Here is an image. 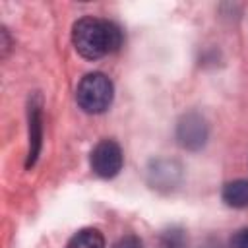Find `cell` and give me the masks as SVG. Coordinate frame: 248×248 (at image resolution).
Returning <instances> with one entry per match:
<instances>
[{"mask_svg": "<svg viewBox=\"0 0 248 248\" xmlns=\"http://www.w3.org/2000/svg\"><path fill=\"white\" fill-rule=\"evenodd\" d=\"M159 248H188V234L182 227H169L159 236Z\"/></svg>", "mask_w": 248, "mask_h": 248, "instance_id": "obj_9", "label": "cell"}, {"mask_svg": "<svg viewBox=\"0 0 248 248\" xmlns=\"http://www.w3.org/2000/svg\"><path fill=\"white\" fill-rule=\"evenodd\" d=\"M112 248H143V242H141V238L138 234H126Z\"/></svg>", "mask_w": 248, "mask_h": 248, "instance_id": "obj_11", "label": "cell"}, {"mask_svg": "<svg viewBox=\"0 0 248 248\" xmlns=\"http://www.w3.org/2000/svg\"><path fill=\"white\" fill-rule=\"evenodd\" d=\"M221 198L229 207H236V209L248 207V180L238 178V180L227 182L223 186Z\"/></svg>", "mask_w": 248, "mask_h": 248, "instance_id": "obj_7", "label": "cell"}, {"mask_svg": "<svg viewBox=\"0 0 248 248\" xmlns=\"http://www.w3.org/2000/svg\"><path fill=\"white\" fill-rule=\"evenodd\" d=\"M66 248H105V236L99 229H81L70 238Z\"/></svg>", "mask_w": 248, "mask_h": 248, "instance_id": "obj_8", "label": "cell"}, {"mask_svg": "<svg viewBox=\"0 0 248 248\" xmlns=\"http://www.w3.org/2000/svg\"><path fill=\"white\" fill-rule=\"evenodd\" d=\"M43 118H41V105L39 97L29 105V155H27V169L35 163L39 149H41V136H43Z\"/></svg>", "mask_w": 248, "mask_h": 248, "instance_id": "obj_5", "label": "cell"}, {"mask_svg": "<svg viewBox=\"0 0 248 248\" xmlns=\"http://www.w3.org/2000/svg\"><path fill=\"white\" fill-rule=\"evenodd\" d=\"M112 95H114L112 81L101 72L83 76L76 89V101L79 108L89 114L105 112L112 103Z\"/></svg>", "mask_w": 248, "mask_h": 248, "instance_id": "obj_2", "label": "cell"}, {"mask_svg": "<svg viewBox=\"0 0 248 248\" xmlns=\"http://www.w3.org/2000/svg\"><path fill=\"white\" fill-rule=\"evenodd\" d=\"M229 248H248V227L238 229L229 242Z\"/></svg>", "mask_w": 248, "mask_h": 248, "instance_id": "obj_10", "label": "cell"}, {"mask_svg": "<svg viewBox=\"0 0 248 248\" xmlns=\"http://www.w3.org/2000/svg\"><path fill=\"white\" fill-rule=\"evenodd\" d=\"M176 140L186 149H200L207 140V124L203 116H200L198 112L184 114L176 126Z\"/></svg>", "mask_w": 248, "mask_h": 248, "instance_id": "obj_4", "label": "cell"}, {"mask_svg": "<svg viewBox=\"0 0 248 248\" xmlns=\"http://www.w3.org/2000/svg\"><path fill=\"white\" fill-rule=\"evenodd\" d=\"M72 43L83 58L95 60L120 48L122 31L114 21L85 16L74 23Z\"/></svg>", "mask_w": 248, "mask_h": 248, "instance_id": "obj_1", "label": "cell"}, {"mask_svg": "<svg viewBox=\"0 0 248 248\" xmlns=\"http://www.w3.org/2000/svg\"><path fill=\"white\" fill-rule=\"evenodd\" d=\"M203 248H221V244L219 240H209L207 244H203Z\"/></svg>", "mask_w": 248, "mask_h": 248, "instance_id": "obj_12", "label": "cell"}, {"mask_svg": "<svg viewBox=\"0 0 248 248\" xmlns=\"http://www.w3.org/2000/svg\"><path fill=\"white\" fill-rule=\"evenodd\" d=\"M91 170L101 178H112L120 172L124 155L120 145L114 140H103L99 141L91 151Z\"/></svg>", "mask_w": 248, "mask_h": 248, "instance_id": "obj_3", "label": "cell"}, {"mask_svg": "<svg viewBox=\"0 0 248 248\" xmlns=\"http://www.w3.org/2000/svg\"><path fill=\"white\" fill-rule=\"evenodd\" d=\"M172 167H176V163H172V161H157V163H153V169L149 170L153 188H163V186L165 188H172L176 184V180L180 176V169L174 170Z\"/></svg>", "mask_w": 248, "mask_h": 248, "instance_id": "obj_6", "label": "cell"}]
</instances>
